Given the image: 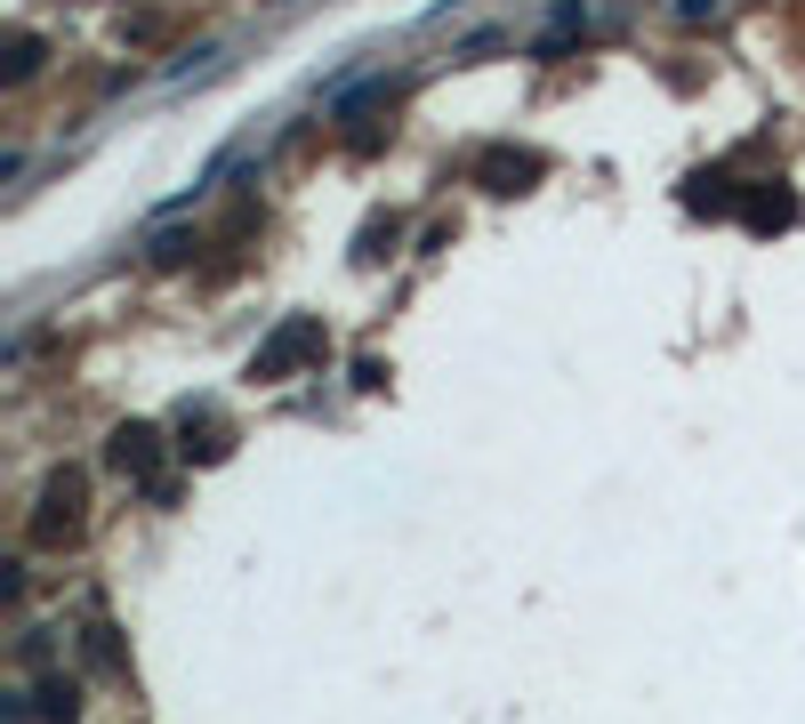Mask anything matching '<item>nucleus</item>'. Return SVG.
I'll list each match as a JSON object with an SVG mask.
<instances>
[{"instance_id": "f257e3e1", "label": "nucleus", "mask_w": 805, "mask_h": 724, "mask_svg": "<svg viewBox=\"0 0 805 724\" xmlns=\"http://www.w3.org/2000/svg\"><path fill=\"white\" fill-rule=\"evenodd\" d=\"M64 532H81V475H49L41 515H32V539H64Z\"/></svg>"}, {"instance_id": "20e7f679", "label": "nucleus", "mask_w": 805, "mask_h": 724, "mask_svg": "<svg viewBox=\"0 0 805 724\" xmlns=\"http://www.w3.org/2000/svg\"><path fill=\"white\" fill-rule=\"evenodd\" d=\"M531 169H540L531 153H484V178H491V194H516V186L531 178Z\"/></svg>"}, {"instance_id": "423d86ee", "label": "nucleus", "mask_w": 805, "mask_h": 724, "mask_svg": "<svg viewBox=\"0 0 805 724\" xmlns=\"http://www.w3.org/2000/svg\"><path fill=\"white\" fill-rule=\"evenodd\" d=\"M41 73V32H17L9 41V81H32Z\"/></svg>"}, {"instance_id": "39448f33", "label": "nucleus", "mask_w": 805, "mask_h": 724, "mask_svg": "<svg viewBox=\"0 0 805 724\" xmlns=\"http://www.w3.org/2000/svg\"><path fill=\"white\" fill-rule=\"evenodd\" d=\"M73 716H81V684L49 676V684H41V724H73Z\"/></svg>"}, {"instance_id": "6e6552de", "label": "nucleus", "mask_w": 805, "mask_h": 724, "mask_svg": "<svg viewBox=\"0 0 805 724\" xmlns=\"http://www.w3.org/2000/svg\"><path fill=\"white\" fill-rule=\"evenodd\" d=\"M725 0H677V24H717Z\"/></svg>"}, {"instance_id": "0eeeda50", "label": "nucleus", "mask_w": 805, "mask_h": 724, "mask_svg": "<svg viewBox=\"0 0 805 724\" xmlns=\"http://www.w3.org/2000/svg\"><path fill=\"white\" fill-rule=\"evenodd\" d=\"M161 32H170V17H161V9H138V17H129V41H161Z\"/></svg>"}, {"instance_id": "f03ea898", "label": "nucleus", "mask_w": 805, "mask_h": 724, "mask_svg": "<svg viewBox=\"0 0 805 724\" xmlns=\"http://www.w3.org/2000/svg\"><path fill=\"white\" fill-rule=\"evenodd\" d=\"M307 355H322V330H315V323H290V330L275 338V347L258 355V378H282L290 363H307Z\"/></svg>"}, {"instance_id": "7ed1b4c3", "label": "nucleus", "mask_w": 805, "mask_h": 724, "mask_svg": "<svg viewBox=\"0 0 805 724\" xmlns=\"http://www.w3.org/2000/svg\"><path fill=\"white\" fill-rule=\"evenodd\" d=\"M153 443H161L153 427H121V435H113V467H121V475H146V467H153Z\"/></svg>"}]
</instances>
